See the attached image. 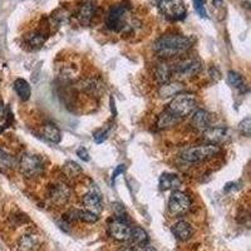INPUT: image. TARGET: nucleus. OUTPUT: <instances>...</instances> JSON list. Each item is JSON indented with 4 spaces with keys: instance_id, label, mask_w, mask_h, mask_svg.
<instances>
[{
    "instance_id": "nucleus-6",
    "label": "nucleus",
    "mask_w": 251,
    "mask_h": 251,
    "mask_svg": "<svg viewBox=\"0 0 251 251\" xmlns=\"http://www.w3.org/2000/svg\"><path fill=\"white\" fill-rule=\"evenodd\" d=\"M202 69V62L197 58H187L172 67V75L178 79H186L199 75Z\"/></svg>"
},
{
    "instance_id": "nucleus-2",
    "label": "nucleus",
    "mask_w": 251,
    "mask_h": 251,
    "mask_svg": "<svg viewBox=\"0 0 251 251\" xmlns=\"http://www.w3.org/2000/svg\"><path fill=\"white\" fill-rule=\"evenodd\" d=\"M106 24L111 30L117 33H128L132 30L131 15L128 8L123 4H117L109 9L106 18Z\"/></svg>"
},
{
    "instance_id": "nucleus-18",
    "label": "nucleus",
    "mask_w": 251,
    "mask_h": 251,
    "mask_svg": "<svg viewBox=\"0 0 251 251\" xmlns=\"http://www.w3.org/2000/svg\"><path fill=\"white\" fill-rule=\"evenodd\" d=\"M40 248V237L35 234H25L20 237L19 249L22 251H37Z\"/></svg>"
},
{
    "instance_id": "nucleus-30",
    "label": "nucleus",
    "mask_w": 251,
    "mask_h": 251,
    "mask_svg": "<svg viewBox=\"0 0 251 251\" xmlns=\"http://www.w3.org/2000/svg\"><path fill=\"white\" fill-rule=\"evenodd\" d=\"M94 141L97 143H102L107 140L108 137V129H98L97 132H94L93 134Z\"/></svg>"
},
{
    "instance_id": "nucleus-14",
    "label": "nucleus",
    "mask_w": 251,
    "mask_h": 251,
    "mask_svg": "<svg viewBox=\"0 0 251 251\" xmlns=\"http://www.w3.org/2000/svg\"><path fill=\"white\" fill-rule=\"evenodd\" d=\"M83 205L86 206L88 211L96 215H100L103 210L102 197L96 192H88L83 196Z\"/></svg>"
},
{
    "instance_id": "nucleus-37",
    "label": "nucleus",
    "mask_w": 251,
    "mask_h": 251,
    "mask_svg": "<svg viewBox=\"0 0 251 251\" xmlns=\"http://www.w3.org/2000/svg\"><path fill=\"white\" fill-rule=\"evenodd\" d=\"M206 0H194V4H205Z\"/></svg>"
},
{
    "instance_id": "nucleus-8",
    "label": "nucleus",
    "mask_w": 251,
    "mask_h": 251,
    "mask_svg": "<svg viewBox=\"0 0 251 251\" xmlns=\"http://www.w3.org/2000/svg\"><path fill=\"white\" fill-rule=\"evenodd\" d=\"M191 208V200L190 197L181 191H175L170 196L169 210L175 216H182Z\"/></svg>"
},
{
    "instance_id": "nucleus-33",
    "label": "nucleus",
    "mask_w": 251,
    "mask_h": 251,
    "mask_svg": "<svg viewBox=\"0 0 251 251\" xmlns=\"http://www.w3.org/2000/svg\"><path fill=\"white\" fill-rule=\"evenodd\" d=\"M194 8H195V10L197 12V14L200 15V17L206 18V10H205V6H203V4H194Z\"/></svg>"
},
{
    "instance_id": "nucleus-20",
    "label": "nucleus",
    "mask_w": 251,
    "mask_h": 251,
    "mask_svg": "<svg viewBox=\"0 0 251 251\" xmlns=\"http://www.w3.org/2000/svg\"><path fill=\"white\" fill-rule=\"evenodd\" d=\"M178 122H180V118L175 117L174 114L170 113V112L166 109V111H163L162 113L158 116V120H157V127L161 129H166L172 127V126H176Z\"/></svg>"
},
{
    "instance_id": "nucleus-1",
    "label": "nucleus",
    "mask_w": 251,
    "mask_h": 251,
    "mask_svg": "<svg viewBox=\"0 0 251 251\" xmlns=\"http://www.w3.org/2000/svg\"><path fill=\"white\" fill-rule=\"evenodd\" d=\"M192 39L180 34H166L156 40L153 49L156 54L162 59L180 57L191 49Z\"/></svg>"
},
{
    "instance_id": "nucleus-11",
    "label": "nucleus",
    "mask_w": 251,
    "mask_h": 251,
    "mask_svg": "<svg viewBox=\"0 0 251 251\" xmlns=\"http://www.w3.org/2000/svg\"><path fill=\"white\" fill-rule=\"evenodd\" d=\"M71 199V188L66 183L59 182L53 185L49 190V200L54 205H64Z\"/></svg>"
},
{
    "instance_id": "nucleus-17",
    "label": "nucleus",
    "mask_w": 251,
    "mask_h": 251,
    "mask_svg": "<svg viewBox=\"0 0 251 251\" xmlns=\"http://www.w3.org/2000/svg\"><path fill=\"white\" fill-rule=\"evenodd\" d=\"M96 9H97V6L91 0L83 3L79 6V10H78V19H79L80 23L84 24V25H88L91 23L92 18L96 14Z\"/></svg>"
},
{
    "instance_id": "nucleus-19",
    "label": "nucleus",
    "mask_w": 251,
    "mask_h": 251,
    "mask_svg": "<svg viewBox=\"0 0 251 251\" xmlns=\"http://www.w3.org/2000/svg\"><path fill=\"white\" fill-rule=\"evenodd\" d=\"M154 77L161 84L169 83L172 77V67H170L166 63H160L154 67Z\"/></svg>"
},
{
    "instance_id": "nucleus-7",
    "label": "nucleus",
    "mask_w": 251,
    "mask_h": 251,
    "mask_svg": "<svg viewBox=\"0 0 251 251\" xmlns=\"http://www.w3.org/2000/svg\"><path fill=\"white\" fill-rule=\"evenodd\" d=\"M157 5L170 20H182L186 17V6L182 0H160Z\"/></svg>"
},
{
    "instance_id": "nucleus-3",
    "label": "nucleus",
    "mask_w": 251,
    "mask_h": 251,
    "mask_svg": "<svg viewBox=\"0 0 251 251\" xmlns=\"http://www.w3.org/2000/svg\"><path fill=\"white\" fill-rule=\"evenodd\" d=\"M197 106L196 97L191 93L186 92H180L174 97V100L170 102L167 111L172 113L175 117L183 118L187 117L188 114H191Z\"/></svg>"
},
{
    "instance_id": "nucleus-22",
    "label": "nucleus",
    "mask_w": 251,
    "mask_h": 251,
    "mask_svg": "<svg viewBox=\"0 0 251 251\" xmlns=\"http://www.w3.org/2000/svg\"><path fill=\"white\" fill-rule=\"evenodd\" d=\"M14 89L22 100H28L31 96V88L25 79H17L14 82Z\"/></svg>"
},
{
    "instance_id": "nucleus-26",
    "label": "nucleus",
    "mask_w": 251,
    "mask_h": 251,
    "mask_svg": "<svg viewBox=\"0 0 251 251\" xmlns=\"http://www.w3.org/2000/svg\"><path fill=\"white\" fill-rule=\"evenodd\" d=\"M227 83L231 87L236 89H243L245 87V82H244V78L237 73V72L230 71L227 75Z\"/></svg>"
},
{
    "instance_id": "nucleus-5",
    "label": "nucleus",
    "mask_w": 251,
    "mask_h": 251,
    "mask_svg": "<svg viewBox=\"0 0 251 251\" xmlns=\"http://www.w3.org/2000/svg\"><path fill=\"white\" fill-rule=\"evenodd\" d=\"M20 172L28 178H35L43 175L44 172V161L38 154L25 153L22 156L19 162Z\"/></svg>"
},
{
    "instance_id": "nucleus-29",
    "label": "nucleus",
    "mask_w": 251,
    "mask_h": 251,
    "mask_svg": "<svg viewBox=\"0 0 251 251\" xmlns=\"http://www.w3.org/2000/svg\"><path fill=\"white\" fill-rule=\"evenodd\" d=\"M239 128H240V131L245 134V136H248V137H249V136H250V133H251V118L246 117L245 120L241 121V122H240V125H239Z\"/></svg>"
},
{
    "instance_id": "nucleus-31",
    "label": "nucleus",
    "mask_w": 251,
    "mask_h": 251,
    "mask_svg": "<svg viewBox=\"0 0 251 251\" xmlns=\"http://www.w3.org/2000/svg\"><path fill=\"white\" fill-rule=\"evenodd\" d=\"M77 156L79 157L80 160L86 161V162H88L89 161V153L84 147H80V149L77 150Z\"/></svg>"
},
{
    "instance_id": "nucleus-21",
    "label": "nucleus",
    "mask_w": 251,
    "mask_h": 251,
    "mask_svg": "<svg viewBox=\"0 0 251 251\" xmlns=\"http://www.w3.org/2000/svg\"><path fill=\"white\" fill-rule=\"evenodd\" d=\"M18 165V161L13 154L8 153L4 150H0V171H10Z\"/></svg>"
},
{
    "instance_id": "nucleus-15",
    "label": "nucleus",
    "mask_w": 251,
    "mask_h": 251,
    "mask_svg": "<svg viewBox=\"0 0 251 251\" xmlns=\"http://www.w3.org/2000/svg\"><path fill=\"white\" fill-rule=\"evenodd\" d=\"M182 183L181 177L176 174H162L158 180L160 190L167 191V190H176Z\"/></svg>"
},
{
    "instance_id": "nucleus-27",
    "label": "nucleus",
    "mask_w": 251,
    "mask_h": 251,
    "mask_svg": "<svg viewBox=\"0 0 251 251\" xmlns=\"http://www.w3.org/2000/svg\"><path fill=\"white\" fill-rule=\"evenodd\" d=\"M64 171L67 172L68 176L75 177L82 172V169H80V166H78L77 163L71 161V162H67L66 165H64Z\"/></svg>"
},
{
    "instance_id": "nucleus-23",
    "label": "nucleus",
    "mask_w": 251,
    "mask_h": 251,
    "mask_svg": "<svg viewBox=\"0 0 251 251\" xmlns=\"http://www.w3.org/2000/svg\"><path fill=\"white\" fill-rule=\"evenodd\" d=\"M43 136L48 141L53 143H59L62 140V133H60L59 128L53 123H47L43 127Z\"/></svg>"
},
{
    "instance_id": "nucleus-36",
    "label": "nucleus",
    "mask_w": 251,
    "mask_h": 251,
    "mask_svg": "<svg viewBox=\"0 0 251 251\" xmlns=\"http://www.w3.org/2000/svg\"><path fill=\"white\" fill-rule=\"evenodd\" d=\"M3 114H4V104H3V102L0 100V117H1Z\"/></svg>"
},
{
    "instance_id": "nucleus-38",
    "label": "nucleus",
    "mask_w": 251,
    "mask_h": 251,
    "mask_svg": "<svg viewBox=\"0 0 251 251\" xmlns=\"http://www.w3.org/2000/svg\"><path fill=\"white\" fill-rule=\"evenodd\" d=\"M122 251H134V250H133V249L128 248V249H125V250H122Z\"/></svg>"
},
{
    "instance_id": "nucleus-25",
    "label": "nucleus",
    "mask_w": 251,
    "mask_h": 251,
    "mask_svg": "<svg viewBox=\"0 0 251 251\" xmlns=\"http://www.w3.org/2000/svg\"><path fill=\"white\" fill-rule=\"evenodd\" d=\"M136 245H142V244L149 243V235L141 227H132L131 239Z\"/></svg>"
},
{
    "instance_id": "nucleus-34",
    "label": "nucleus",
    "mask_w": 251,
    "mask_h": 251,
    "mask_svg": "<svg viewBox=\"0 0 251 251\" xmlns=\"http://www.w3.org/2000/svg\"><path fill=\"white\" fill-rule=\"evenodd\" d=\"M125 170H126L125 165H120V166H118L117 169H116V171L113 172V180H114V178H116V177L118 176V175L122 174V172H125Z\"/></svg>"
},
{
    "instance_id": "nucleus-10",
    "label": "nucleus",
    "mask_w": 251,
    "mask_h": 251,
    "mask_svg": "<svg viewBox=\"0 0 251 251\" xmlns=\"http://www.w3.org/2000/svg\"><path fill=\"white\" fill-rule=\"evenodd\" d=\"M230 137V131L226 127H208L203 131V141L211 145H221Z\"/></svg>"
},
{
    "instance_id": "nucleus-4",
    "label": "nucleus",
    "mask_w": 251,
    "mask_h": 251,
    "mask_svg": "<svg viewBox=\"0 0 251 251\" xmlns=\"http://www.w3.org/2000/svg\"><path fill=\"white\" fill-rule=\"evenodd\" d=\"M220 152H221L220 146L206 143V145L195 146V147H190V149L182 151L181 152V158L190 163L202 162V161L208 160V158H212L214 156L219 154Z\"/></svg>"
},
{
    "instance_id": "nucleus-16",
    "label": "nucleus",
    "mask_w": 251,
    "mask_h": 251,
    "mask_svg": "<svg viewBox=\"0 0 251 251\" xmlns=\"http://www.w3.org/2000/svg\"><path fill=\"white\" fill-rule=\"evenodd\" d=\"M172 234L181 241H187L194 235V228L186 221H178L172 226Z\"/></svg>"
},
{
    "instance_id": "nucleus-13",
    "label": "nucleus",
    "mask_w": 251,
    "mask_h": 251,
    "mask_svg": "<svg viewBox=\"0 0 251 251\" xmlns=\"http://www.w3.org/2000/svg\"><path fill=\"white\" fill-rule=\"evenodd\" d=\"M67 221H83L87 224H94L98 221V215L88 211V210H71L66 215Z\"/></svg>"
},
{
    "instance_id": "nucleus-35",
    "label": "nucleus",
    "mask_w": 251,
    "mask_h": 251,
    "mask_svg": "<svg viewBox=\"0 0 251 251\" xmlns=\"http://www.w3.org/2000/svg\"><path fill=\"white\" fill-rule=\"evenodd\" d=\"M223 1H224V0H214V5L219 8V6H221V4H223Z\"/></svg>"
},
{
    "instance_id": "nucleus-24",
    "label": "nucleus",
    "mask_w": 251,
    "mask_h": 251,
    "mask_svg": "<svg viewBox=\"0 0 251 251\" xmlns=\"http://www.w3.org/2000/svg\"><path fill=\"white\" fill-rule=\"evenodd\" d=\"M180 92H182V84H180V83H165L161 88L160 94L163 98L175 97Z\"/></svg>"
},
{
    "instance_id": "nucleus-12",
    "label": "nucleus",
    "mask_w": 251,
    "mask_h": 251,
    "mask_svg": "<svg viewBox=\"0 0 251 251\" xmlns=\"http://www.w3.org/2000/svg\"><path fill=\"white\" fill-rule=\"evenodd\" d=\"M212 117L211 113H208L205 109H197L191 117V125L195 129L205 131L208 127H211Z\"/></svg>"
},
{
    "instance_id": "nucleus-9",
    "label": "nucleus",
    "mask_w": 251,
    "mask_h": 251,
    "mask_svg": "<svg viewBox=\"0 0 251 251\" xmlns=\"http://www.w3.org/2000/svg\"><path fill=\"white\" fill-rule=\"evenodd\" d=\"M132 227L128 224L121 220H112L108 224V231L111 236L117 241H128L131 239Z\"/></svg>"
},
{
    "instance_id": "nucleus-32",
    "label": "nucleus",
    "mask_w": 251,
    "mask_h": 251,
    "mask_svg": "<svg viewBox=\"0 0 251 251\" xmlns=\"http://www.w3.org/2000/svg\"><path fill=\"white\" fill-rule=\"evenodd\" d=\"M133 250L134 251H157L156 249H154L152 245H150L149 243L142 244V245H137L136 248L133 249Z\"/></svg>"
},
{
    "instance_id": "nucleus-28",
    "label": "nucleus",
    "mask_w": 251,
    "mask_h": 251,
    "mask_svg": "<svg viewBox=\"0 0 251 251\" xmlns=\"http://www.w3.org/2000/svg\"><path fill=\"white\" fill-rule=\"evenodd\" d=\"M46 39L47 37L42 34V33H31V34L29 35V43H30L31 46H35V47L43 46Z\"/></svg>"
}]
</instances>
